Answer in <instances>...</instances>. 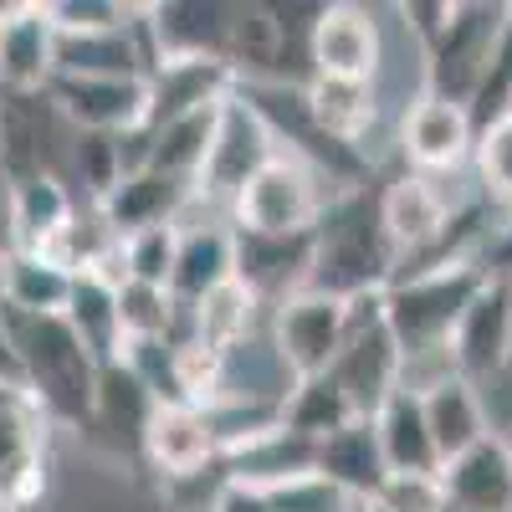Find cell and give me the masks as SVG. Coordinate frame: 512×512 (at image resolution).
<instances>
[{
  "mask_svg": "<svg viewBox=\"0 0 512 512\" xmlns=\"http://www.w3.org/2000/svg\"><path fill=\"white\" fill-rule=\"evenodd\" d=\"M0 195H6V180H0Z\"/></svg>",
  "mask_w": 512,
  "mask_h": 512,
  "instance_id": "48",
  "label": "cell"
},
{
  "mask_svg": "<svg viewBox=\"0 0 512 512\" xmlns=\"http://www.w3.org/2000/svg\"><path fill=\"white\" fill-rule=\"evenodd\" d=\"M502 21H507V6H492V0H456L446 31L420 52V88L472 108V93H477V82L492 62V47L502 36Z\"/></svg>",
  "mask_w": 512,
  "mask_h": 512,
  "instance_id": "6",
  "label": "cell"
},
{
  "mask_svg": "<svg viewBox=\"0 0 512 512\" xmlns=\"http://www.w3.org/2000/svg\"><path fill=\"white\" fill-rule=\"evenodd\" d=\"M338 190L318 175L308 159L297 154H277L262 175H256L236 205H231V226L236 231H256V236H297V231H318L323 210Z\"/></svg>",
  "mask_w": 512,
  "mask_h": 512,
  "instance_id": "4",
  "label": "cell"
},
{
  "mask_svg": "<svg viewBox=\"0 0 512 512\" xmlns=\"http://www.w3.org/2000/svg\"><path fill=\"white\" fill-rule=\"evenodd\" d=\"M446 512H461V507H446Z\"/></svg>",
  "mask_w": 512,
  "mask_h": 512,
  "instance_id": "49",
  "label": "cell"
},
{
  "mask_svg": "<svg viewBox=\"0 0 512 512\" xmlns=\"http://www.w3.org/2000/svg\"><path fill=\"white\" fill-rule=\"evenodd\" d=\"M420 405H425V425H431L441 466L466 456L472 446H482L487 436H497L492 415H487V400H482V390L472 379H446L431 395H420Z\"/></svg>",
  "mask_w": 512,
  "mask_h": 512,
  "instance_id": "28",
  "label": "cell"
},
{
  "mask_svg": "<svg viewBox=\"0 0 512 512\" xmlns=\"http://www.w3.org/2000/svg\"><path fill=\"white\" fill-rule=\"evenodd\" d=\"M0 390H26V369H21L16 328H11V313L6 308H0Z\"/></svg>",
  "mask_w": 512,
  "mask_h": 512,
  "instance_id": "43",
  "label": "cell"
},
{
  "mask_svg": "<svg viewBox=\"0 0 512 512\" xmlns=\"http://www.w3.org/2000/svg\"><path fill=\"white\" fill-rule=\"evenodd\" d=\"M451 359L461 379H497L512 364V282L487 277L482 292L472 297V308L461 313L451 333Z\"/></svg>",
  "mask_w": 512,
  "mask_h": 512,
  "instance_id": "19",
  "label": "cell"
},
{
  "mask_svg": "<svg viewBox=\"0 0 512 512\" xmlns=\"http://www.w3.org/2000/svg\"><path fill=\"white\" fill-rule=\"evenodd\" d=\"M482 272L497 282H512V216L492 226V236L482 246Z\"/></svg>",
  "mask_w": 512,
  "mask_h": 512,
  "instance_id": "42",
  "label": "cell"
},
{
  "mask_svg": "<svg viewBox=\"0 0 512 512\" xmlns=\"http://www.w3.org/2000/svg\"><path fill=\"white\" fill-rule=\"evenodd\" d=\"M384 26L374 21L369 6L333 0L318 11L308 31V77H338V82H384Z\"/></svg>",
  "mask_w": 512,
  "mask_h": 512,
  "instance_id": "12",
  "label": "cell"
},
{
  "mask_svg": "<svg viewBox=\"0 0 512 512\" xmlns=\"http://www.w3.org/2000/svg\"><path fill=\"white\" fill-rule=\"evenodd\" d=\"M349 420H369V415H354V405L344 400V390L318 374V379H292V390L282 400V425L292 436H303L313 446H323L328 436H338Z\"/></svg>",
  "mask_w": 512,
  "mask_h": 512,
  "instance_id": "33",
  "label": "cell"
},
{
  "mask_svg": "<svg viewBox=\"0 0 512 512\" xmlns=\"http://www.w3.org/2000/svg\"><path fill=\"white\" fill-rule=\"evenodd\" d=\"M16 349L26 369V395L41 405L52 425L67 431H88L93 420V395H98V359L77 344V333L62 318H16Z\"/></svg>",
  "mask_w": 512,
  "mask_h": 512,
  "instance_id": "2",
  "label": "cell"
},
{
  "mask_svg": "<svg viewBox=\"0 0 512 512\" xmlns=\"http://www.w3.org/2000/svg\"><path fill=\"white\" fill-rule=\"evenodd\" d=\"M451 6H456V0H405V6H395V16H400V26L410 36V47H415V57L446 31Z\"/></svg>",
  "mask_w": 512,
  "mask_h": 512,
  "instance_id": "41",
  "label": "cell"
},
{
  "mask_svg": "<svg viewBox=\"0 0 512 512\" xmlns=\"http://www.w3.org/2000/svg\"><path fill=\"white\" fill-rule=\"evenodd\" d=\"M82 216V200L62 175H41V180H21L6 185V231H11V251H52L72 221Z\"/></svg>",
  "mask_w": 512,
  "mask_h": 512,
  "instance_id": "22",
  "label": "cell"
},
{
  "mask_svg": "<svg viewBox=\"0 0 512 512\" xmlns=\"http://www.w3.org/2000/svg\"><path fill=\"white\" fill-rule=\"evenodd\" d=\"M472 164H477V195L487 200L497 221H507L512 216V123L507 118L477 134Z\"/></svg>",
  "mask_w": 512,
  "mask_h": 512,
  "instance_id": "36",
  "label": "cell"
},
{
  "mask_svg": "<svg viewBox=\"0 0 512 512\" xmlns=\"http://www.w3.org/2000/svg\"><path fill=\"white\" fill-rule=\"evenodd\" d=\"M502 441H507V451H512V431H507V436H502Z\"/></svg>",
  "mask_w": 512,
  "mask_h": 512,
  "instance_id": "46",
  "label": "cell"
},
{
  "mask_svg": "<svg viewBox=\"0 0 512 512\" xmlns=\"http://www.w3.org/2000/svg\"><path fill=\"white\" fill-rule=\"evenodd\" d=\"M446 185L451 180H441V175H415V169H405V175H395L374 195L379 236H384V246L395 251V267L405 262V256H415L420 246H431L441 236V226L456 216V205L477 195V190L451 195Z\"/></svg>",
  "mask_w": 512,
  "mask_h": 512,
  "instance_id": "14",
  "label": "cell"
},
{
  "mask_svg": "<svg viewBox=\"0 0 512 512\" xmlns=\"http://www.w3.org/2000/svg\"><path fill=\"white\" fill-rule=\"evenodd\" d=\"M47 16L57 36H108L134 26L139 6H123V0H47Z\"/></svg>",
  "mask_w": 512,
  "mask_h": 512,
  "instance_id": "38",
  "label": "cell"
},
{
  "mask_svg": "<svg viewBox=\"0 0 512 512\" xmlns=\"http://www.w3.org/2000/svg\"><path fill=\"white\" fill-rule=\"evenodd\" d=\"M446 502L461 512H512V451L502 436H487L466 456L441 466Z\"/></svg>",
  "mask_w": 512,
  "mask_h": 512,
  "instance_id": "26",
  "label": "cell"
},
{
  "mask_svg": "<svg viewBox=\"0 0 512 512\" xmlns=\"http://www.w3.org/2000/svg\"><path fill=\"white\" fill-rule=\"evenodd\" d=\"M47 98L72 134L123 139V134L149 128V77H72V72H57Z\"/></svg>",
  "mask_w": 512,
  "mask_h": 512,
  "instance_id": "13",
  "label": "cell"
},
{
  "mask_svg": "<svg viewBox=\"0 0 512 512\" xmlns=\"http://www.w3.org/2000/svg\"><path fill=\"white\" fill-rule=\"evenodd\" d=\"M374 436L384 451V466L390 472H441V456L431 441V425H425V405L410 390H395L374 415Z\"/></svg>",
  "mask_w": 512,
  "mask_h": 512,
  "instance_id": "30",
  "label": "cell"
},
{
  "mask_svg": "<svg viewBox=\"0 0 512 512\" xmlns=\"http://www.w3.org/2000/svg\"><path fill=\"white\" fill-rule=\"evenodd\" d=\"M190 195H195V185H185V180H169L159 169H134V175H123L93 210L108 226V236L123 241V236H139V231H154V226H180Z\"/></svg>",
  "mask_w": 512,
  "mask_h": 512,
  "instance_id": "21",
  "label": "cell"
},
{
  "mask_svg": "<svg viewBox=\"0 0 512 512\" xmlns=\"http://www.w3.org/2000/svg\"><path fill=\"white\" fill-rule=\"evenodd\" d=\"M241 93V77L221 57H185V62H154L149 72V128L180 123L195 113H216Z\"/></svg>",
  "mask_w": 512,
  "mask_h": 512,
  "instance_id": "18",
  "label": "cell"
},
{
  "mask_svg": "<svg viewBox=\"0 0 512 512\" xmlns=\"http://www.w3.org/2000/svg\"><path fill=\"white\" fill-rule=\"evenodd\" d=\"M328 379L344 390V400L354 405V415H374L384 400L400 390V344H395L390 323H384L379 292L354 303L349 338H344V349H338Z\"/></svg>",
  "mask_w": 512,
  "mask_h": 512,
  "instance_id": "10",
  "label": "cell"
},
{
  "mask_svg": "<svg viewBox=\"0 0 512 512\" xmlns=\"http://www.w3.org/2000/svg\"><path fill=\"white\" fill-rule=\"evenodd\" d=\"M507 103H512V6H507L497 47H492V62H487L477 93H472V123H477V134L507 118Z\"/></svg>",
  "mask_w": 512,
  "mask_h": 512,
  "instance_id": "39",
  "label": "cell"
},
{
  "mask_svg": "<svg viewBox=\"0 0 512 512\" xmlns=\"http://www.w3.org/2000/svg\"><path fill=\"white\" fill-rule=\"evenodd\" d=\"M359 512H379V507H374V502H364V507H359Z\"/></svg>",
  "mask_w": 512,
  "mask_h": 512,
  "instance_id": "45",
  "label": "cell"
},
{
  "mask_svg": "<svg viewBox=\"0 0 512 512\" xmlns=\"http://www.w3.org/2000/svg\"><path fill=\"white\" fill-rule=\"evenodd\" d=\"M139 461L149 466L154 477L164 482H200L205 472L221 466V446H216V431L200 405H154L149 425H144V446H139Z\"/></svg>",
  "mask_w": 512,
  "mask_h": 512,
  "instance_id": "15",
  "label": "cell"
},
{
  "mask_svg": "<svg viewBox=\"0 0 512 512\" xmlns=\"http://www.w3.org/2000/svg\"><path fill=\"white\" fill-rule=\"evenodd\" d=\"M487 272L472 267H446V272H420V277H395L379 292L384 323H390L400 359L425 354V349H451V333L461 313L472 308V297L482 292Z\"/></svg>",
  "mask_w": 512,
  "mask_h": 512,
  "instance_id": "3",
  "label": "cell"
},
{
  "mask_svg": "<svg viewBox=\"0 0 512 512\" xmlns=\"http://www.w3.org/2000/svg\"><path fill=\"white\" fill-rule=\"evenodd\" d=\"M144 36L154 62H185V57L226 62L231 6H221V0H159V6H144Z\"/></svg>",
  "mask_w": 512,
  "mask_h": 512,
  "instance_id": "20",
  "label": "cell"
},
{
  "mask_svg": "<svg viewBox=\"0 0 512 512\" xmlns=\"http://www.w3.org/2000/svg\"><path fill=\"white\" fill-rule=\"evenodd\" d=\"M349 323H354V303H344V297L297 292L267 313V338L292 379H318L333 369L349 338Z\"/></svg>",
  "mask_w": 512,
  "mask_h": 512,
  "instance_id": "7",
  "label": "cell"
},
{
  "mask_svg": "<svg viewBox=\"0 0 512 512\" xmlns=\"http://www.w3.org/2000/svg\"><path fill=\"white\" fill-rule=\"evenodd\" d=\"M72 297V272L47 251H6L0 256V308L16 318H62Z\"/></svg>",
  "mask_w": 512,
  "mask_h": 512,
  "instance_id": "27",
  "label": "cell"
},
{
  "mask_svg": "<svg viewBox=\"0 0 512 512\" xmlns=\"http://www.w3.org/2000/svg\"><path fill=\"white\" fill-rule=\"evenodd\" d=\"M52 431L26 390H0V512H31L47 497Z\"/></svg>",
  "mask_w": 512,
  "mask_h": 512,
  "instance_id": "9",
  "label": "cell"
},
{
  "mask_svg": "<svg viewBox=\"0 0 512 512\" xmlns=\"http://www.w3.org/2000/svg\"><path fill=\"white\" fill-rule=\"evenodd\" d=\"M303 103L308 118L323 139L344 144V149H364V139L379 128L384 113V88L379 82H338V77H308L303 82Z\"/></svg>",
  "mask_w": 512,
  "mask_h": 512,
  "instance_id": "24",
  "label": "cell"
},
{
  "mask_svg": "<svg viewBox=\"0 0 512 512\" xmlns=\"http://www.w3.org/2000/svg\"><path fill=\"white\" fill-rule=\"evenodd\" d=\"M57 77V26L47 0L0 6V93H47Z\"/></svg>",
  "mask_w": 512,
  "mask_h": 512,
  "instance_id": "17",
  "label": "cell"
},
{
  "mask_svg": "<svg viewBox=\"0 0 512 512\" xmlns=\"http://www.w3.org/2000/svg\"><path fill=\"white\" fill-rule=\"evenodd\" d=\"M313 236H318V246H313L308 292H328V297H344V303H359V297H374V292L390 287L395 251L384 246L379 210L364 190L333 195Z\"/></svg>",
  "mask_w": 512,
  "mask_h": 512,
  "instance_id": "1",
  "label": "cell"
},
{
  "mask_svg": "<svg viewBox=\"0 0 512 512\" xmlns=\"http://www.w3.org/2000/svg\"><path fill=\"white\" fill-rule=\"evenodd\" d=\"M313 472L328 477L333 487H344L354 502H374L379 482L390 477L384 451H379V436H374V420H349L338 436H328V441L318 446Z\"/></svg>",
  "mask_w": 512,
  "mask_h": 512,
  "instance_id": "29",
  "label": "cell"
},
{
  "mask_svg": "<svg viewBox=\"0 0 512 512\" xmlns=\"http://www.w3.org/2000/svg\"><path fill=\"white\" fill-rule=\"evenodd\" d=\"M72 128L47 93H0V180L21 185L41 175L67 180Z\"/></svg>",
  "mask_w": 512,
  "mask_h": 512,
  "instance_id": "8",
  "label": "cell"
},
{
  "mask_svg": "<svg viewBox=\"0 0 512 512\" xmlns=\"http://www.w3.org/2000/svg\"><path fill=\"white\" fill-rule=\"evenodd\" d=\"M507 123H512V103H507Z\"/></svg>",
  "mask_w": 512,
  "mask_h": 512,
  "instance_id": "47",
  "label": "cell"
},
{
  "mask_svg": "<svg viewBox=\"0 0 512 512\" xmlns=\"http://www.w3.org/2000/svg\"><path fill=\"white\" fill-rule=\"evenodd\" d=\"M154 395L149 384L128 369L123 359H108L98 369V395H93V420H88V436H98L103 446L123 451V456H139L144 446V425L154 415Z\"/></svg>",
  "mask_w": 512,
  "mask_h": 512,
  "instance_id": "23",
  "label": "cell"
},
{
  "mask_svg": "<svg viewBox=\"0 0 512 512\" xmlns=\"http://www.w3.org/2000/svg\"><path fill=\"white\" fill-rule=\"evenodd\" d=\"M400 159L415 175H461L477 154V123L466 103L436 98V93H415L400 113Z\"/></svg>",
  "mask_w": 512,
  "mask_h": 512,
  "instance_id": "11",
  "label": "cell"
},
{
  "mask_svg": "<svg viewBox=\"0 0 512 512\" xmlns=\"http://www.w3.org/2000/svg\"><path fill=\"white\" fill-rule=\"evenodd\" d=\"M216 113H195V118H180V123L149 128V159H144V169H159V175H169V180L195 185L200 169H205V154H210V134H216Z\"/></svg>",
  "mask_w": 512,
  "mask_h": 512,
  "instance_id": "34",
  "label": "cell"
},
{
  "mask_svg": "<svg viewBox=\"0 0 512 512\" xmlns=\"http://www.w3.org/2000/svg\"><path fill=\"white\" fill-rule=\"evenodd\" d=\"M175 256H180V226H154V231H139V236L118 241V272H123V282L169 287Z\"/></svg>",
  "mask_w": 512,
  "mask_h": 512,
  "instance_id": "37",
  "label": "cell"
},
{
  "mask_svg": "<svg viewBox=\"0 0 512 512\" xmlns=\"http://www.w3.org/2000/svg\"><path fill=\"white\" fill-rule=\"evenodd\" d=\"M190 323L200 333V344H210L216 354H231L236 344H246V338H256L267 328V308L231 277V282H221L216 292L200 297V303L190 308Z\"/></svg>",
  "mask_w": 512,
  "mask_h": 512,
  "instance_id": "32",
  "label": "cell"
},
{
  "mask_svg": "<svg viewBox=\"0 0 512 512\" xmlns=\"http://www.w3.org/2000/svg\"><path fill=\"white\" fill-rule=\"evenodd\" d=\"M175 313H180V303L169 297V287L118 282V333H123V349L128 344H159V338H169Z\"/></svg>",
  "mask_w": 512,
  "mask_h": 512,
  "instance_id": "35",
  "label": "cell"
},
{
  "mask_svg": "<svg viewBox=\"0 0 512 512\" xmlns=\"http://www.w3.org/2000/svg\"><path fill=\"white\" fill-rule=\"evenodd\" d=\"M379 512H446V482L441 472H390L374 492Z\"/></svg>",
  "mask_w": 512,
  "mask_h": 512,
  "instance_id": "40",
  "label": "cell"
},
{
  "mask_svg": "<svg viewBox=\"0 0 512 512\" xmlns=\"http://www.w3.org/2000/svg\"><path fill=\"white\" fill-rule=\"evenodd\" d=\"M236 282L262 303L267 313L287 297L308 292V277H313V246L318 236L313 231H297V236H256V231H236Z\"/></svg>",
  "mask_w": 512,
  "mask_h": 512,
  "instance_id": "16",
  "label": "cell"
},
{
  "mask_svg": "<svg viewBox=\"0 0 512 512\" xmlns=\"http://www.w3.org/2000/svg\"><path fill=\"white\" fill-rule=\"evenodd\" d=\"M277 154H282V144L272 134V123L256 113V103L246 93H236L216 113V134H210V154H205V169H200V180H195V200L216 205L221 216L231 221L236 195L256 175H262Z\"/></svg>",
  "mask_w": 512,
  "mask_h": 512,
  "instance_id": "5",
  "label": "cell"
},
{
  "mask_svg": "<svg viewBox=\"0 0 512 512\" xmlns=\"http://www.w3.org/2000/svg\"><path fill=\"white\" fill-rule=\"evenodd\" d=\"M62 323L77 333V344L88 349L98 364L118 359V349H123V333H118V282L98 277V272L72 277V297L62 308Z\"/></svg>",
  "mask_w": 512,
  "mask_h": 512,
  "instance_id": "31",
  "label": "cell"
},
{
  "mask_svg": "<svg viewBox=\"0 0 512 512\" xmlns=\"http://www.w3.org/2000/svg\"><path fill=\"white\" fill-rule=\"evenodd\" d=\"M236 277V236L231 221H185L180 226V256L169 272V297L180 308H195L221 282Z\"/></svg>",
  "mask_w": 512,
  "mask_h": 512,
  "instance_id": "25",
  "label": "cell"
},
{
  "mask_svg": "<svg viewBox=\"0 0 512 512\" xmlns=\"http://www.w3.org/2000/svg\"><path fill=\"white\" fill-rule=\"evenodd\" d=\"M210 512H272V507H267V492H256L246 482H221L216 497H210Z\"/></svg>",
  "mask_w": 512,
  "mask_h": 512,
  "instance_id": "44",
  "label": "cell"
}]
</instances>
